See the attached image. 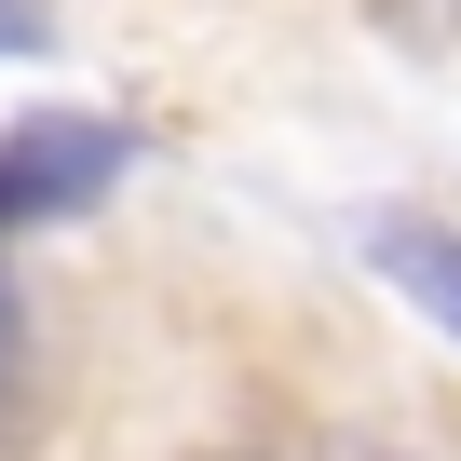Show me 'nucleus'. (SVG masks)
Listing matches in <instances>:
<instances>
[{
	"label": "nucleus",
	"mask_w": 461,
	"mask_h": 461,
	"mask_svg": "<svg viewBox=\"0 0 461 461\" xmlns=\"http://www.w3.org/2000/svg\"><path fill=\"white\" fill-rule=\"evenodd\" d=\"M366 258L434 312V326H461V245H447V230L434 217H366Z\"/></svg>",
	"instance_id": "nucleus-2"
},
{
	"label": "nucleus",
	"mask_w": 461,
	"mask_h": 461,
	"mask_svg": "<svg viewBox=\"0 0 461 461\" xmlns=\"http://www.w3.org/2000/svg\"><path fill=\"white\" fill-rule=\"evenodd\" d=\"M109 176H122V122H82V109L14 122V136H0V230H28V217H82Z\"/></svg>",
	"instance_id": "nucleus-1"
},
{
	"label": "nucleus",
	"mask_w": 461,
	"mask_h": 461,
	"mask_svg": "<svg viewBox=\"0 0 461 461\" xmlns=\"http://www.w3.org/2000/svg\"><path fill=\"white\" fill-rule=\"evenodd\" d=\"M0 353H14V299H0Z\"/></svg>",
	"instance_id": "nucleus-4"
},
{
	"label": "nucleus",
	"mask_w": 461,
	"mask_h": 461,
	"mask_svg": "<svg viewBox=\"0 0 461 461\" xmlns=\"http://www.w3.org/2000/svg\"><path fill=\"white\" fill-rule=\"evenodd\" d=\"M41 41H55V0H0V68L41 55Z\"/></svg>",
	"instance_id": "nucleus-3"
}]
</instances>
